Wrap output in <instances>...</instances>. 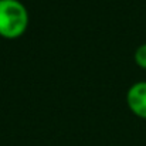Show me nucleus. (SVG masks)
Here are the masks:
<instances>
[{"instance_id": "obj_3", "label": "nucleus", "mask_w": 146, "mask_h": 146, "mask_svg": "<svg viewBox=\"0 0 146 146\" xmlns=\"http://www.w3.org/2000/svg\"><path fill=\"white\" fill-rule=\"evenodd\" d=\"M135 62L141 67L146 70V43L145 44H141L136 51H135Z\"/></svg>"}, {"instance_id": "obj_2", "label": "nucleus", "mask_w": 146, "mask_h": 146, "mask_svg": "<svg viewBox=\"0 0 146 146\" xmlns=\"http://www.w3.org/2000/svg\"><path fill=\"white\" fill-rule=\"evenodd\" d=\"M126 104L133 115L146 119V81L135 82L128 90Z\"/></svg>"}, {"instance_id": "obj_1", "label": "nucleus", "mask_w": 146, "mask_h": 146, "mask_svg": "<svg viewBox=\"0 0 146 146\" xmlns=\"http://www.w3.org/2000/svg\"><path fill=\"white\" fill-rule=\"evenodd\" d=\"M29 11L20 0H0V37L16 40L29 27Z\"/></svg>"}]
</instances>
